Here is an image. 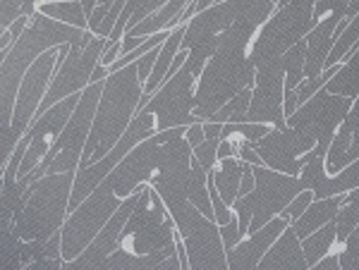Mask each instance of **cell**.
<instances>
[{
	"label": "cell",
	"mask_w": 359,
	"mask_h": 270,
	"mask_svg": "<svg viewBox=\"0 0 359 270\" xmlns=\"http://www.w3.org/2000/svg\"><path fill=\"white\" fill-rule=\"evenodd\" d=\"M314 8L316 0H290L287 5L276 8V13L264 22L249 48L254 65L285 55L294 43L306 38V34L316 24Z\"/></svg>",
	"instance_id": "9c48e42d"
},
{
	"label": "cell",
	"mask_w": 359,
	"mask_h": 270,
	"mask_svg": "<svg viewBox=\"0 0 359 270\" xmlns=\"http://www.w3.org/2000/svg\"><path fill=\"white\" fill-rule=\"evenodd\" d=\"M252 172L257 177V185L245 197H237L233 204L242 237L257 232L271 218L280 215L287 208V204L304 189L297 175L278 172L269 165H252Z\"/></svg>",
	"instance_id": "8992f818"
},
{
	"label": "cell",
	"mask_w": 359,
	"mask_h": 270,
	"mask_svg": "<svg viewBox=\"0 0 359 270\" xmlns=\"http://www.w3.org/2000/svg\"><path fill=\"white\" fill-rule=\"evenodd\" d=\"M338 242V222L331 220L323 227H318L316 232H311L309 237L302 239V249H304V258L309 263V268H314L323 256L331 254L333 244Z\"/></svg>",
	"instance_id": "7402d4cb"
},
{
	"label": "cell",
	"mask_w": 359,
	"mask_h": 270,
	"mask_svg": "<svg viewBox=\"0 0 359 270\" xmlns=\"http://www.w3.org/2000/svg\"><path fill=\"white\" fill-rule=\"evenodd\" d=\"M338 268H340V254H338V251H335V254L323 256L321 261L314 266V270H338Z\"/></svg>",
	"instance_id": "d590c367"
},
{
	"label": "cell",
	"mask_w": 359,
	"mask_h": 270,
	"mask_svg": "<svg viewBox=\"0 0 359 270\" xmlns=\"http://www.w3.org/2000/svg\"><path fill=\"white\" fill-rule=\"evenodd\" d=\"M352 101L355 99L328 94L326 89H321L306 103H302L297 108V113L287 118V125L297 132H302V134L314 136L318 143H331L335 132H338L343 120L347 118V113H350Z\"/></svg>",
	"instance_id": "5bb4252c"
},
{
	"label": "cell",
	"mask_w": 359,
	"mask_h": 270,
	"mask_svg": "<svg viewBox=\"0 0 359 270\" xmlns=\"http://www.w3.org/2000/svg\"><path fill=\"white\" fill-rule=\"evenodd\" d=\"M218 146H221V139H206L199 146H194V158L204 165L206 172H213L218 165Z\"/></svg>",
	"instance_id": "4316f807"
},
{
	"label": "cell",
	"mask_w": 359,
	"mask_h": 270,
	"mask_svg": "<svg viewBox=\"0 0 359 270\" xmlns=\"http://www.w3.org/2000/svg\"><path fill=\"white\" fill-rule=\"evenodd\" d=\"M39 13L53 17L57 22H65V24L89 29V20H86L82 0H46L39 5Z\"/></svg>",
	"instance_id": "603a6c76"
},
{
	"label": "cell",
	"mask_w": 359,
	"mask_h": 270,
	"mask_svg": "<svg viewBox=\"0 0 359 270\" xmlns=\"http://www.w3.org/2000/svg\"><path fill=\"white\" fill-rule=\"evenodd\" d=\"M25 0H0V29H10V24L22 15Z\"/></svg>",
	"instance_id": "f1b7e54d"
},
{
	"label": "cell",
	"mask_w": 359,
	"mask_h": 270,
	"mask_svg": "<svg viewBox=\"0 0 359 270\" xmlns=\"http://www.w3.org/2000/svg\"><path fill=\"white\" fill-rule=\"evenodd\" d=\"M204 132H206V139H221L223 122H213V120H206V122H204Z\"/></svg>",
	"instance_id": "8d00e7d4"
},
{
	"label": "cell",
	"mask_w": 359,
	"mask_h": 270,
	"mask_svg": "<svg viewBox=\"0 0 359 270\" xmlns=\"http://www.w3.org/2000/svg\"><path fill=\"white\" fill-rule=\"evenodd\" d=\"M316 143L318 141L314 136L302 134L290 125H285V127H271L264 139L254 143V148L262 156L264 165L278 172H287V175H299Z\"/></svg>",
	"instance_id": "2e32d148"
},
{
	"label": "cell",
	"mask_w": 359,
	"mask_h": 270,
	"mask_svg": "<svg viewBox=\"0 0 359 270\" xmlns=\"http://www.w3.org/2000/svg\"><path fill=\"white\" fill-rule=\"evenodd\" d=\"M142 96L144 82L139 77L137 62L108 74L79 168H86V165L101 160L120 141V136L125 134L130 122L135 120Z\"/></svg>",
	"instance_id": "3957f363"
},
{
	"label": "cell",
	"mask_w": 359,
	"mask_h": 270,
	"mask_svg": "<svg viewBox=\"0 0 359 270\" xmlns=\"http://www.w3.org/2000/svg\"><path fill=\"white\" fill-rule=\"evenodd\" d=\"M345 204V194H335V197L326 199H314L309 204V208L304 211L297 220H292V229L297 232L299 239L309 237L311 232H316L318 227H323L326 222H331L338 218L340 208Z\"/></svg>",
	"instance_id": "ffe728a7"
},
{
	"label": "cell",
	"mask_w": 359,
	"mask_h": 270,
	"mask_svg": "<svg viewBox=\"0 0 359 270\" xmlns=\"http://www.w3.org/2000/svg\"><path fill=\"white\" fill-rule=\"evenodd\" d=\"M252 96H254V89L247 86L242 89L240 94H235L225 106L213 115V122H247V111H249V103H252Z\"/></svg>",
	"instance_id": "d4e9b609"
},
{
	"label": "cell",
	"mask_w": 359,
	"mask_h": 270,
	"mask_svg": "<svg viewBox=\"0 0 359 270\" xmlns=\"http://www.w3.org/2000/svg\"><path fill=\"white\" fill-rule=\"evenodd\" d=\"M69 53V43L57 45V48L46 50L43 55H39L34 60V65L29 67L25 79L20 84V91H17V101H15V113H13V125H10L8 132H3V168L8 165V160L13 158L17 143H20L22 136L27 134L29 127H32L34 118L39 113V106L48 94V86L53 82V74L57 70V62L65 60V55Z\"/></svg>",
	"instance_id": "ba28073f"
},
{
	"label": "cell",
	"mask_w": 359,
	"mask_h": 270,
	"mask_svg": "<svg viewBox=\"0 0 359 270\" xmlns=\"http://www.w3.org/2000/svg\"><path fill=\"white\" fill-rule=\"evenodd\" d=\"M113 3L115 0H98V5H96V10L91 13L89 17V31H98V27L103 24V20H106V15H108V10L113 8Z\"/></svg>",
	"instance_id": "d6a6232c"
},
{
	"label": "cell",
	"mask_w": 359,
	"mask_h": 270,
	"mask_svg": "<svg viewBox=\"0 0 359 270\" xmlns=\"http://www.w3.org/2000/svg\"><path fill=\"white\" fill-rule=\"evenodd\" d=\"M108 74H111V70H108L106 65H101V62H98L96 70H94V74H91V84H94V82H106Z\"/></svg>",
	"instance_id": "74e56055"
},
{
	"label": "cell",
	"mask_w": 359,
	"mask_h": 270,
	"mask_svg": "<svg viewBox=\"0 0 359 270\" xmlns=\"http://www.w3.org/2000/svg\"><path fill=\"white\" fill-rule=\"evenodd\" d=\"M335 222H338V244H345L350 232L359 225V187L352 189V192H345V204Z\"/></svg>",
	"instance_id": "484cf974"
},
{
	"label": "cell",
	"mask_w": 359,
	"mask_h": 270,
	"mask_svg": "<svg viewBox=\"0 0 359 270\" xmlns=\"http://www.w3.org/2000/svg\"><path fill=\"white\" fill-rule=\"evenodd\" d=\"M208 57L189 50L184 65L175 74L165 79L163 84L156 89L151 101L144 106V111L156 115V129L165 132L172 127H189L196 122L194 106H196V84L204 72Z\"/></svg>",
	"instance_id": "52a82bcc"
},
{
	"label": "cell",
	"mask_w": 359,
	"mask_h": 270,
	"mask_svg": "<svg viewBox=\"0 0 359 270\" xmlns=\"http://www.w3.org/2000/svg\"><path fill=\"white\" fill-rule=\"evenodd\" d=\"M314 199H316V197H314V192H311V189H302V192H299L297 197H294V199L290 201V204H287V208L283 211L280 215H285L290 222H292V220H297V218L302 215L306 208H309V204H311Z\"/></svg>",
	"instance_id": "83f0119b"
},
{
	"label": "cell",
	"mask_w": 359,
	"mask_h": 270,
	"mask_svg": "<svg viewBox=\"0 0 359 270\" xmlns=\"http://www.w3.org/2000/svg\"><path fill=\"white\" fill-rule=\"evenodd\" d=\"M290 225L285 215H276L266 222L264 227H259L257 232H249V237L240 239V244L233 246L228 251V268H259L262 258L266 256V251L273 246V242L283 234V229Z\"/></svg>",
	"instance_id": "ac0fdd59"
},
{
	"label": "cell",
	"mask_w": 359,
	"mask_h": 270,
	"mask_svg": "<svg viewBox=\"0 0 359 270\" xmlns=\"http://www.w3.org/2000/svg\"><path fill=\"white\" fill-rule=\"evenodd\" d=\"M89 29H79L65 22H57L53 17L43 13H34L32 24L27 27V31L13 43V48L3 55V67H0V91H3V99H0V129L8 132L13 125V113H15V101L20 84L25 79L29 67L34 65L39 55H43L46 50L57 48V45L65 43H77L89 38Z\"/></svg>",
	"instance_id": "7a4b0ae2"
},
{
	"label": "cell",
	"mask_w": 359,
	"mask_h": 270,
	"mask_svg": "<svg viewBox=\"0 0 359 270\" xmlns=\"http://www.w3.org/2000/svg\"><path fill=\"white\" fill-rule=\"evenodd\" d=\"M285 91H294L304 79V65H306V38L297 41L287 50L285 55Z\"/></svg>",
	"instance_id": "cb8c5ba5"
},
{
	"label": "cell",
	"mask_w": 359,
	"mask_h": 270,
	"mask_svg": "<svg viewBox=\"0 0 359 270\" xmlns=\"http://www.w3.org/2000/svg\"><path fill=\"white\" fill-rule=\"evenodd\" d=\"M125 199H120L111 187V182L103 180L94 192L86 197L74 211H69L65 225H62V261H74L91 239L106 227L115 211L123 206Z\"/></svg>",
	"instance_id": "30bf717a"
},
{
	"label": "cell",
	"mask_w": 359,
	"mask_h": 270,
	"mask_svg": "<svg viewBox=\"0 0 359 270\" xmlns=\"http://www.w3.org/2000/svg\"><path fill=\"white\" fill-rule=\"evenodd\" d=\"M108 45V38L96 36L94 31L89 34V38L77 43H69V53L65 55V60L57 62V70L53 74V82L48 86V94L39 106V113L41 115L48 111L50 106L60 103L62 99L72 94H79L86 86L91 84V74H94L96 65L101 62V55ZM36 120V118H34Z\"/></svg>",
	"instance_id": "7c38bea8"
},
{
	"label": "cell",
	"mask_w": 359,
	"mask_h": 270,
	"mask_svg": "<svg viewBox=\"0 0 359 270\" xmlns=\"http://www.w3.org/2000/svg\"><path fill=\"white\" fill-rule=\"evenodd\" d=\"M242 175H245V160H240L237 156L218 160V170L213 172V182H216L218 192H221V197L228 206H233L237 197H240Z\"/></svg>",
	"instance_id": "44dd1931"
},
{
	"label": "cell",
	"mask_w": 359,
	"mask_h": 270,
	"mask_svg": "<svg viewBox=\"0 0 359 270\" xmlns=\"http://www.w3.org/2000/svg\"><path fill=\"white\" fill-rule=\"evenodd\" d=\"M142 192L144 187L135 192L132 197H127L123 201V206H120L118 211L113 213L111 220L106 222V227L101 229V232L96 234L94 239H91V244L86 246V249L79 254L74 261L65 263V268H101L103 261H106L108 256L115 254L118 251V244H120V234H123V229L127 225V220H130L132 211L137 208L139 199H142Z\"/></svg>",
	"instance_id": "e0dca14e"
},
{
	"label": "cell",
	"mask_w": 359,
	"mask_h": 270,
	"mask_svg": "<svg viewBox=\"0 0 359 270\" xmlns=\"http://www.w3.org/2000/svg\"><path fill=\"white\" fill-rule=\"evenodd\" d=\"M103 86L106 82H94L82 91V99H79L77 108H74L72 118L67 120V125L57 134L55 143L50 146V151L46 153V158L36 165L27 177H22V185H32L39 177L48 175V172H67V170H79L82 163L86 141L91 134V125L96 118V108L101 101Z\"/></svg>",
	"instance_id": "5b68a950"
},
{
	"label": "cell",
	"mask_w": 359,
	"mask_h": 270,
	"mask_svg": "<svg viewBox=\"0 0 359 270\" xmlns=\"http://www.w3.org/2000/svg\"><path fill=\"white\" fill-rule=\"evenodd\" d=\"M175 220L154 185H144L142 199L120 234L118 251L103 261L113 268H182L175 246Z\"/></svg>",
	"instance_id": "6da1fadb"
},
{
	"label": "cell",
	"mask_w": 359,
	"mask_h": 270,
	"mask_svg": "<svg viewBox=\"0 0 359 270\" xmlns=\"http://www.w3.org/2000/svg\"><path fill=\"white\" fill-rule=\"evenodd\" d=\"M262 270H271V268H294V270H304L309 268L304 258V249H302V239L297 237V232L292 229V222L283 229V234L276 239L273 246L266 251V256L259 263Z\"/></svg>",
	"instance_id": "d6986e66"
},
{
	"label": "cell",
	"mask_w": 359,
	"mask_h": 270,
	"mask_svg": "<svg viewBox=\"0 0 359 270\" xmlns=\"http://www.w3.org/2000/svg\"><path fill=\"white\" fill-rule=\"evenodd\" d=\"M247 122L285 127V57H273L257 65L254 96L247 111Z\"/></svg>",
	"instance_id": "4fadbf2b"
},
{
	"label": "cell",
	"mask_w": 359,
	"mask_h": 270,
	"mask_svg": "<svg viewBox=\"0 0 359 270\" xmlns=\"http://www.w3.org/2000/svg\"><path fill=\"white\" fill-rule=\"evenodd\" d=\"M79 99H82V91H79V94L67 96V99H62L60 103L50 106L46 113L36 115V120L32 122L29 132L20 139V143H25V146H27V153H25V158H22V163H20L17 180L27 177L29 172H32L46 158V153H48L50 146L55 143L57 134H60L62 127L67 125V120L72 118V113H74V108H77Z\"/></svg>",
	"instance_id": "9a60e30c"
},
{
	"label": "cell",
	"mask_w": 359,
	"mask_h": 270,
	"mask_svg": "<svg viewBox=\"0 0 359 270\" xmlns=\"http://www.w3.org/2000/svg\"><path fill=\"white\" fill-rule=\"evenodd\" d=\"M184 139L189 141V146H199L201 141H206V132H204V122L201 120H196V122L189 125L187 129H184Z\"/></svg>",
	"instance_id": "e575fe53"
},
{
	"label": "cell",
	"mask_w": 359,
	"mask_h": 270,
	"mask_svg": "<svg viewBox=\"0 0 359 270\" xmlns=\"http://www.w3.org/2000/svg\"><path fill=\"white\" fill-rule=\"evenodd\" d=\"M163 45V43H161ZM161 45H156V48L149 50L147 55H142L137 60V67H139V77H142V82L147 84L149 82V77H151V72H154V67H156V57H158L161 53Z\"/></svg>",
	"instance_id": "1f68e13d"
},
{
	"label": "cell",
	"mask_w": 359,
	"mask_h": 270,
	"mask_svg": "<svg viewBox=\"0 0 359 270\" xmlns=\"http://www.w3.org/2000/svg\"><path fill=\"white\" fill-rule=\"evenodd\" d=\"M170 215L187 244L189 268H228V249L221 237V225L213 218L201 213L192 201L177 206L175 211H170Z\"/></svg>",
	"instance_id": "8fae6325"
},
{
	"label": "cell",
	"mask_w": 359,
	"mask_h": 270,
	"mask_svg": "<svg viewBox=\"0 0 359 270\" xmlns=\"http://www.w3.org/2000/svg\"><path fill=\"white\" fill-rule=\"evenodd\" d=\"M221 237H223V244H225V249H228V251L233 249V246L240 244L242 232H240V220H237V215L230 222L221 225Z\"/></svg>",
	"instance_id": "4dcf8cb0"
},
{
	"label": "cell",
	"mask_w": 359,
	"mask_h": 270,
	"mask_svg": "<svg viewBox=\"0 0 359 270\" xmlns=\"http://www.w3.org/2000/svg\"><path fill=\"white\" fill-rule=\"evenodd\" d=\"M77 170L48 172L27 187V201L13 220V234L22 242H43L62 229Z\"/></svg>",
	"instance_id": "277c9868"
},
{
	"label": "cell",
	"mask_w": 359,
	"mask_h": 270,
	"mask_svg": "<svg viewBox=\"0 0 359 270\" xmlns=\"http://www.w3.org/2000/svg\"><path fill=\"white\" fill-rule=\"evenodd\" d=\"M276 5H278V0H276Z\"/></svg>",
	"instance_id": "ab89813d"
},
{
	"label": "cell",
	"mask_w": 359,
	"mask_h": 270,
	"mask_svg": "<svg viewBox=\"0 0 359 270\" xmlns=\"http://www.w3.org/2000/svg\"><path fill=\"white\" fill-rule=\"evenodd\" d=\"M290 3V0H278V8H280V5H287Z\"/></svg>",
	"instance_id": "f35d334b"
},
{
	"label": "cell",
	"mask_w": 359,
	"mask_h": 270,
	"mask_svg": "<svg viewBox=\"0 0 359 270\" xmlns=\"http://www.w3.org/2000/svg\"><path fill=\"white\" fill-rule=\"evenodd\" d=\"M125 5H127V0H115V3H113V8L108 10L106 20H103V24L98 27L96 36H103V38H108V36H111V31H113L115 24H118V20H120V15H123Z\"/></svg>",
	"instance_id": "f546056e"
},
{
	"label": "cell",
	"mask_w": 359,
	"mask_h": 270,
	"mask_svg": "<svg viewBox=\"0 0 359 270\" xmlns=\"http://www.w3.org/2000/svg\"><path fill=\"white\" fill-rule=\"evenodd\" d=\"M237 158L245 160V163H252V165H264V160H262V156L257 153L254 143H252V141H245V139L240 141V151H237Z\"/></svg>",
	"instance_id": "836d02e7"
}]
</instances>
